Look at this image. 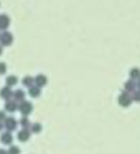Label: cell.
Returning a JSON list of instances; mask_svg holds the SVG:
<instances>
[{
	"instance_id": "cell-1",
	"label": "cell",
	"mask_w": 140,
	"mask_h": 154,
	"mask_svg": "<svg viewBox=\"0 0 140 154\" xmlns=\"http://www.w3.org/2000/svg\"><path fill=\"white\" fill-rule=\"evenodd\" d=\"M18 111H20L23 116L28 118V114H31V111H33V104H31V101L23 100L22 103H18Z\"/></svg>"
},
{
	"instance_id": "cell-2",
	"label": "cell",
	"mask_w": 140,
	"mask_h": 154,
	"mask_svg": "<svg viewBox=\"0 0 140 154\" xmlns=\"http://www.w3.org/2000/svg\"><path fill=\"white\" fill-rule=\"evenodd\" d=\"M4 128H5V131H8V133H13V131L18 128V121L15 119V118H12V116H7V119L4 121Z\"/></svg>"
},
{
	"instance_id": "cell-3",
	"label": "cell",
	"mask_w": 140,
	"mask_h": 154,
	"mask_svg": "<svg viewBox=\"0 0 140 154\" xmlns=\"http://www.w3.org/2000/svg\"><path fill=\"white\" fill-rule=\"evenodd\" d=\"M12 42H13V35L10 32H2V35H0V45L2 47H8V45H12Z\"/></svg>"
},
{
	"instance_id": "cell-4",
	"label": "cell",
	"mask_w": 140,
	"mask_h": 154,
	"mask_svg": "<svg viewBox=\"0 0 140 154\" xmlns=\"http://www.w3.org/2000/svg\"><path fill=\"white\" fill-rule=\"evenodd\" d=\"M5 113H15V111H18V103L15 100H7L5 101V108H4Z\"/></svg>"
},
{
	"instance_id": "cell-5",
	"label": "cell",
	"mask_w": 140,
	"mask_h": 154,
	"mask_svg": "<svg viewBox=\"0 0 140 154\" xmlns=\"http://www.w3.org/2000/svg\"><path fill=\"white\" fill-rule=\"evenodd\" d=\"M0 143L4 144V146H12V143H13V136H12V133L4 131L2 136H0Z\"/></svg>"
},
{
	"instance_id": "cell-6",
	"label": "cell",
	"mask_w": 140,
	"mask_h": 154,
	"mask_svg": "<svg viewBox=\"0 0 140 154\" xmlns=\"http://www.w3.org/2000/svg\"><path fill=\"white\" fill-rule=\"evenodd\" d=\"M12 94H13V91H12L10 86H4V88H0V98L2 100H12Z\"/></svg>"
},
{
	"instance_id": "cell-7",
	"label": "cell",
	"mask_w": 140,
	"mask_h": 154,
	"mask_svg": "<svg viewBox=\"0 0 140 154\" xmlns=\"http://www.w3.org/2000/svg\"><path fill=\"white\" fill-rule=\"evenodd\" d=\"M8 25H10V18H8V15L2 14L0 15V30H7Z\"/></svg>"
},
{
	"instance_id": "cell-8",
	"label": "cell",
	"mask_w": 140,
	"mask_h": 154,
	"mask_svg": "<svg viewBox=\"0 0 140 154\" xmlns=\"http://www.w3.org/2000/svg\"><path fill=\"white\" fill-rule=\"evenodd\" d=\"M30 129H20L18 131V141H22V143H27L28 139H30Z\"/></svg>"
},
{
	"instance_id": "cell-9",
	"label": "cell",
	"mask_w": 140,
	"mask_h": 154,
	"mask_svg": "<svg viewBox=\"0 0 140 154\" xmlns=\"http://www.w3.org/2000/svg\"><path fill=\"white\" fill-rule=\"evenodd\" d=\"M12 100H15L17 103H22L25 100V91L23 90H15L13 94H12Z\"/></svg>"
},
{
	"instance_id": "cell-10",
	"label": "cell",
	"mask_w": 140,
	"mask_h": 154,
	"mask_svg": "<svg viewBox=\"0 0 140 154\" xmlns=\"http://www.w3.org/2000/svg\"><path fill=\"white\" fill-rule=\"evenodd\" d=\"M17 83H18V78L15 75H8L7 80H5V86H10V88H13Z\"/></svg>"
},
{
	"instance_id": "cell-11",
	"label": "cell",
	"mask_w": 140,
	"mask_h": 154,
	"mask_svg": "<svg viewBox=\"0 0 140 154\" xmlns=\"http://www.w3.org/2000/svg\"><path fill=\"white\" fill-rule=\"evenodd\" d=\"M35 85H36V86H45V85H46V76H45V75H36V76H35Z\"/></svg>"
},
{
	"instance_id": "cell-12",
	"label": "cell",
	"mask_w": 140,
	"mask_h": 154,
	"mask_svg": "<svg viewBox=\"0 0 140 154\" xmlns=\"http://www.w3.org/2000/svg\"><path fill=\"white\" fill-rule=\"evenodd\" d=\"M18 126H22V129H30L31 123H30V119H28L27 116H23L20 121H18Z\"/></svg>"
},
{
	"instance_id": "cell-13",
	"label": "cell",
	"mask_w": 140,
	"mask_h": 154,
	"mask_svg": "<svg viewBox=\"0 0 140 154\" xmlns=\"http://www.w3.org/2000/svg\"><path fill=\"white\" fill-rule=\"evenodd\" d=\"M40 93H41V90H40V86H36V85H33V86L30 88V96L38 98V96H40Z\"/></svg>"
},
{
	"instance_id": "cell-14",
	"label": "cell",
	"mask_w": 140,
	"mask_h": 154,
	"mask_svg": "<svg viewBox=\"0 0 140 154\" xmlns=\"http://www.w3.org/2000/svg\"><path fill=\"white\" fill-rule=\"evenodd\" d=\"M23 85H25L27 88H31V86L35 85V78H33V76H25V78H23Z\"/></svg>"
},
{
	"instance_id": "cell-15",
	"label": "cell",
	"mask_w": 140,
	"mask_h": 154,
	"mask_svg": "<svg viewBox=\"0 0 140 154\" xmlns=\"http://www.w3.org/2000/svg\"><path fill=\"white\" fill-rule=\"evenodd\" d=\"M41 131V124L40 123H35L30 126V133H40Z\"/></svg>"
},
{
	"instance_id": "cell-16",
	"label": "cell",
	"mask_w": 140,
	"mask_h": 154,
	"mask_svg": "<svg viewBox=\"0 0 140 154\" xmlns=\"http://www.w3.org/2000/svg\"><path fill=\"white\" fill-rule=\"evenodd\" d=\"M7 152H8V154H20V149H18L17 146H8Z\"/></svg>"
},
{
	"instance_id": "cell-17",
	"label": "cell",
	"mask_w": 140,
	"mask_h": 154,
	"mask_svg": "<svg viewBox=\"0 0 140 154\" xmlns=\"http://www.w3.org/2000/svg\"><path fill=\"white\" fill-rule=\"evenodd\" d=\"M7 73V65L4 61H0V75H5Z\"/></svg>"
},
{
	"instance_id": "cell-18",
	"label": "cell",
	"mask_w": 140,
	"mask_h": 154,
	"mask_svg": "<svg viewBox=\"0 0 140 154\" xmlns=\"http://www.w3.org/2000/svg\"><path fill=\"white\" fill-rule=\"evenodd\" d=\"M7 116H8V114H7V113H5V111H4V109H0V123H4V121H5V119H7Z\"/></svg>"
},
{
	"instance_id": "cell-19",
	"label": "cell",
	"mask_w": 140,
	"mask_h": 154,
	"mask_svg": "<svg viewBox=\"0 0 140 154\" xmlns=\"http://www.w3.org/2000/svg\"><path fill=\"white\" fill-rule=\"evenodd\" d=\"M0 154H8V152H7V149H0Z\"/></svg>"
},
{
	"instance_id": "cell-20",
	"label": "cell",
	"mask_w": 140,
	"mask_h": 154,
	"mask_svg": "<svg viewBox=\"0 0 140 154\" xmlns=\"http://www.w3.org/2000/svg\"><path fill=\"white\" fill-rule=\"evenodd\" d=\"M5 128H4V123H0V131H4Z\"/></svg>"
},
{
	"instance_id": "cell-21",
	"label": "cell",
	"mask_w": 140,
	"mask_h": 154,
	"mask_svg": "<svg viewBox=\"0 0 140 154\" xmlns=\"http://www.w3.org/2000/svg\"><path fill=\"white\" fill-rule=\"evenodd\" d=\"M2 48H4V47H2V45H0V55H2V51H4V50H2Z\"/></svg>"
},
{
	"instance_id": "cell-22",
	"label": "cell",
	"mask_w": 140,
	"mask_h": 154,
	"mask_svg": "<svg viewBox=\"0 0 140 154\" xmlns=\"http://www.w3.org/2000/svg\"><path fill=\"white\" fill-rule=\"evenodd\" d=\"M0 35H2V30H0Z\"/></svg>"
}]
</instances>
